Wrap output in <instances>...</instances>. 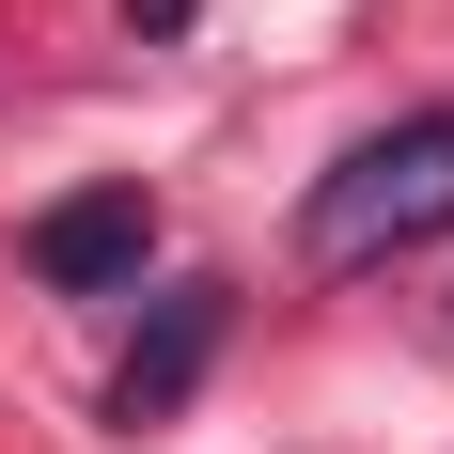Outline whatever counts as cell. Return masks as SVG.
Wrapping results in <instances>:
<instances>
[{"label": "cell", "instance_id": "obj_4", "mask_svg": "<svg viewBox=\"0 0 454 454\" xmlns=\"http://www.w3.org/2000/svg\"><path fill=\"white\" fill-rule=\"evenodd\" d=\"M188 16H204V0H126V32H188Z\"/></svg>", "mask_w": 454, "mask_h": 454}, {"label": "cell", "instance_id": "obj_3", "mask_svg": "<svg viewBox=\"0 0 454 454\" xmlns=\"http://www.w3.org/2000/svg\"><path fill=\"white\" fill-rule=\"evenodd\" d=\"M141 267H157V204H141V173L63 188V204L32 220V282H47V298H126Z\"/></svg>", "mask_w": 454, "mask_h": 454}, {"label": "cell", "instance_id": "obj_2", "mask_svg": "<svg viewBox=\"0 0 454 454\" xmlns=\"http://www.w3.org/2000/svg\"><path fill=\"white\" fill-rule=\"evenodd\" d=\"M220 329H235V282H157L141 298V345L110 361V423H173L188 392H204V361H220Z\"/></svg>", "mask_w": 454, "mask_h": 454}, {"label": "cell", "instance_id": "obj_1", "mask_svg": "<svg viewBox=\"0 0 454 454\" xmlns=\"http://www.w3.org/2000/svg\"><path fill=\"white\" fill-rule=\"evenodd\" d=\"M423 235H454V110H408V126L345 141L314 173V204H298V251L314 267H392Z\"/></svg>", "mask_w": 454, "mask_h": 454}]
</instances>
